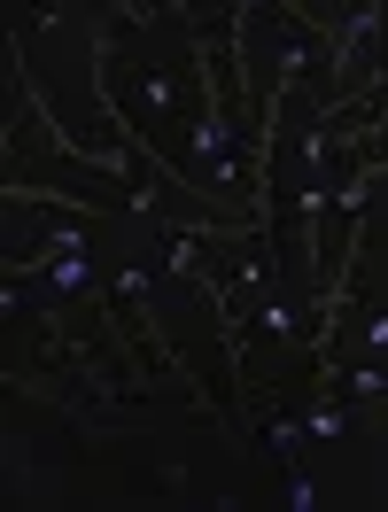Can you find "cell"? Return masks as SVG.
Segmentation results:
<instances>
[{"label": "cell", "mask_w": 388, "mask_h": 512, "mask_svg": "<svg viewBox=\"0 0 388 512\" xmlns=\"http://www.w3.org/2000/svg\"><path fill=\"white\" fill-rule=\"evenodd\" d=\"M342 357H381V365H388V303H373V311H357V319H350Z\"/></svg>", "instance_id": "2"}, {"label": "cell", "mask_w": 388, "mask_h": 512, "mask_svg": "<svg viewBox=\"0 0 388 512\" xmlns=\"http://www.w3.org/2000/svg\"><path fill=\"white\" fill-rule=\"evenodd\" d=\"M241 39H249V63H257V109L272 101V86L280 78H295V70H319L334 47H326L311 24H295L288 8H257L249 24H241Z\"/></svg>", "instance_id": "1"}]
</instances>
